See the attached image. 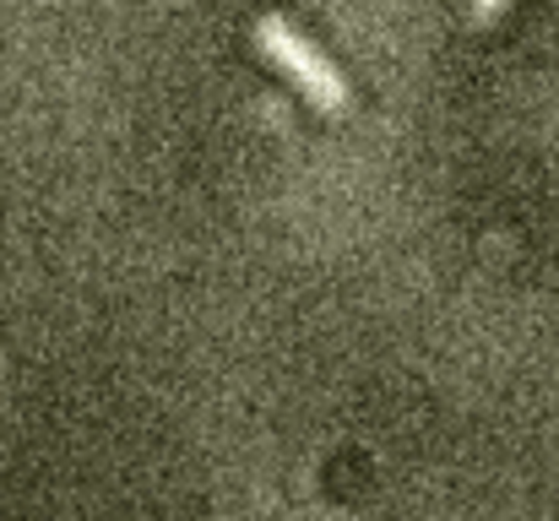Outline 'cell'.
Returning a JSON list of instances; mask_svg holds the SVG:
<instances>
[{"label":"cell","instance_id":"obj_1","mask_svg":"<svg viewBox=\"0 0 559 521\" xmlns=\"http://www.w3.org/2000/svg\"><path fill=\"white\" fill-rule=\"evenodd\" d=\"M255 44L294 76V87H305L310 104H321V109H348V82H343V71H337L294 22L261 16V22H255Z\"/></svg>","mask_w":559,"mask_h":521}]
</instances>
